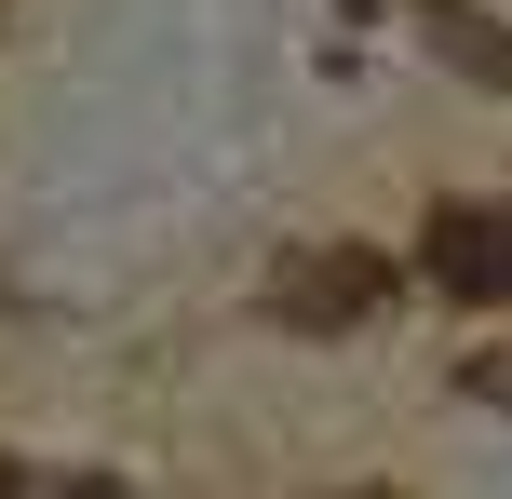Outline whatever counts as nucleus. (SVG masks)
<instances>
[{
	"label": "nucleus",
	"instance_id": "f257e3e1",
	"mask_svg": "<svg viewBox=\"0 0 512 499\" xmlns=\"http://www.w3.org/2000/svg\"><path fill=\"white\" fill-rule=\"evenodd\" d=\"M418 270H432L445 297H472V311H512V203H432Z\"/></svg>",
	"mask_w": 512,
	"mask_h": 499
},
{
	"label": "nucleus",
	"instance_id": "f03ea898",
	"mask_svg": "<svg viewBox=\"0 0 512 499\" xmlns=\"http://www.w3.org/2000/svg\"><path fill=\"white\" fill-rule=\"evenodd\" d=\"M364 297H391V257H364V243H337V257H270V324L337 338V324H364Z\"/></svg>",
	"mask_w": 512,
	"mask_h": 499
},
{
	"label": "nucleus",
	"instance_id": "7ed1b4c3",
	"mask_svg": "<svg viewBox=\"0 0 512 499\" xmlns=\"http://www.w3.org/2000/svg\"><path fill=\"white\" fill-rule=\"evenodd\" d=\"M418 14H432L445 68H472L486 95H512V27H499V14H472V0H418Z\"/></svg>",
	"mask_w": 512,
	"mask_h": 499
},
{
	"label": "nucleus",
	"instance_id": "20e7f679",
	"mask_svg": "<svg viewBox=\"0 0 512 499\" xmlns=\"http://www.w3.org/2000/svg\"><path fill=\"white\" fill-rule=\"evenodd\" d=\"M0 499H27V473H14V459H0Z\"/></svg>",
	"mask_w": 512,
	"mask_h": 499
},
{
	"label": "nucleus",
	"instance_id": "39448f33",
	"mask_svg": "<svg viewBox=\"0 0 512 499\" xmlns=\"http://www.w3.org/2000/svg\"><path fill=\"white\" fill-rule=\"evenodd\" d=\"M364 499H378V486H364Z\"/></svg>",
	"mask_w": 512,
	"mask_h": 499
}]
</instances>
